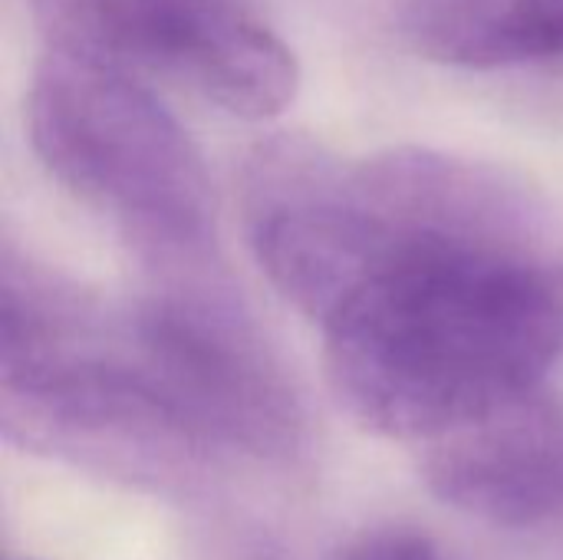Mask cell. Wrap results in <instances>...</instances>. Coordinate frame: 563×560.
Returning <instances> with one entry per match:
<instances>
[{"label":"cell","instance_id":"1","mask_svg":"<svg viewBox=\"0 0 563 560\" xmlns=\"http://www.w3.org/2000/svg\"><path fill=\"white\" fill-rule=\"evenodd\" d=\"M386 244L323 320L336 403L389 439L432 442L548 386L563 360V248L501 172L432 149L360 158Z\"/></svg>","mask_w":563,"mask_h":560},{"label":"cell","instance_id":"2","mask_svg":"<svg viewBox=\"0 0 563 560\" xmlns=\"http://www.w3.org/2000/svg\"><path fill=\"white\" fill-rule=\"evenodd\" d=\"M0 429L30 455L102 482L185 498L228 452L158 386L119 317L3 248Z\"/></svg>","mask_w":563,"mask_h":560},{"label":"cell","instance_id":"3","mask_svg":"<svg viewBox=\"0 0 563 560\" xmlns=\"http://www.w3.org/2000/svg\"><path fill=\"white\" fill-rule=\"evenodd\" d=\"M26 125L43 168L112 221L148 277L221 267L205 158L132 73L46 50Z\"/></svg>","mask_w":563,"mask_h":560},{"label":"cell","instance_id":"4","mask_svg":"<svg viewBox=\"0 0 563 560\" xmlns=\"http://www.w3.org/2000/svg\"><path fill=\"white\" fill-rule=\"evenodd\" d=\"M119 323L139 363L228 459L297 465L307 455V403L221 267L152 277Z\"/></svg>","mask_w":563,"mask_h":560},{"label":"cell","instance_id":"5","mask_svg":"<svg viewBox=\"0 0 563 560\" xmlns=\"http://www.w3.org/2000/svg\"><path fill=\"white\" fill-rule=\"evenodd\" d=\"M49 50L175 76L238 119L280 116L300 86L290 46L244 0H33Z\"/></svg>","mask_w":563,"mask_h":560},{"label":"cell","instance_id":"6","mask_svg":"<svg viewBox=\"0 0 563 560\" xmlns=\"http://www.w3.org/2000/svg\"><path fill=\"white\" fill-rule=\"evenodd\" d=\"M432 495L498 528H531L563 508V399L548 386L426 442Z\"/></svg>","mask_w":563,"mask_h":560},{"label":"cell","instance_id":"7","mask_svg":"<svg viewBox=\"0 0 563 560\" xmlns=\"http://www.w3.org/2000/svg\"><path fill=\"white\" fill-rule=\"evenodd\" d=\"M416 53L462 69L563 59V0H406Z\"/></svg>","mask_w":563,"mask_h":560},{"label":"cell","instance_id":"8","mask_svg":"<svg viewBox=\"0 0 563 560\" xmlns=\"http://www.w3.org/2000/svg\"><path fill=\"white\" fill-rule=\"evenodd\" d=\"M340 560H442L432 538L416 528H376L356 538Z\"/></svg>","mask_w":563,"mask_h":560}]
</instances>
